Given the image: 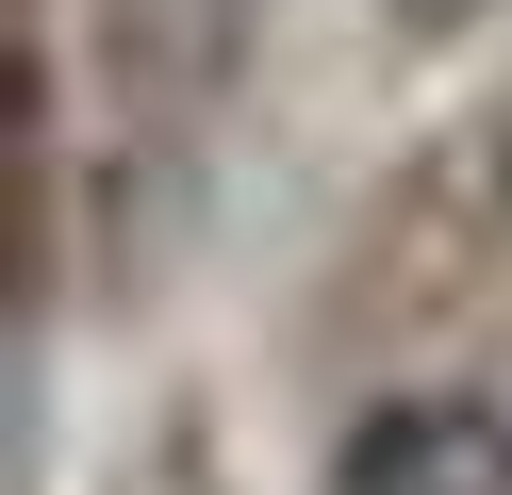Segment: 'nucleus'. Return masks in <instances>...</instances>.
<instances>
[{"label": "nucleus", "instance_id": "nucleus-2", "mask_svg": "<svg viewBox=\"0 0 512 495\" xmlns=\"http://www.w3.org/2000/svg\"><path fill=\"white\" fill-rule=\"evenodd\" d=\"M397 17H413V33H463V17H479V0H397Z\"/></svg>", "mask_w": 512, "mask_h": 495}, {"label": "nucleus", "instance_id": "nucleus-1", "mask_svg": "<svg viewBox=\"0 0 512 495\" xmlns=\"http://www.w3.org/2000/svg\"><path fill=\"white\" fill-rule=\"evenodd\" d=\"M331 495H512V413L496 396H380L347 429Z\"/></svg>", "mask_w": 512, "mask_h": 495}]
</instances>
